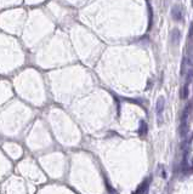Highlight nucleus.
Returning a JSON list of instances; mask_svg holds the SVG:
<instances>
[{
	"instance_id": "4",
	"label": "nucleus",
	"mask_w": 193,
	"mask_h": 194,
	"mask_svg": "<svg viewBox=\"0 0 193 194\" xmlns=\"http://www.w3.org/2000/svg\"><path fill=\"white\" fill-rule=\"evenodd\" d=\"M147 131H148V126H147V124H146L143 120H141V121H140V127H138V134H140V136H146V135H147Z\"/></svg>"
},
{
	"instance_id": "5",
	"label": "nucleus",
	"mask_w": 193,
	"mask_h": 194,
	"mask_svg": "<svg viewBox=\"0 0 193 194\" xmlns=\"http://www.w3.org/2000/svg\"><path fill=\"white\" fill-rule=\"evenodd\" d=\"M180 37H181V34H180V30L179 29H174L173 32H171V42H174V44H177L180 40Z\"/></svg>"
},
{
	"instance_id": "2",
	"label": "nucleus",
	"mask_w": 193,
	"mask_h": 194,
	"mask_svg": "<svg viewBox=\"0 0 193 194\" xmlns=\"http://www.w3.org/2000/svg\"><path fill=\"white\" fill-rule=\"evenodd\" d=\"M150 183V179H147V180H145L140 186H138V188L135 191V193L134 194H145L146 192H147V188H148V184Z\"/></svg>"
},
{
	"instance_id": "1",
	"label": "nucleus",
	"mask_w": 193,
	"mask_h": 194,
	"mask_svg": "<svg viewBox=\"0 0 193 194\" xmlns=\"http://www.w3.org/2000/svg\"><path fill=\"white\" fill-rule=\"evenodd\" d=\"M164 106H165V98L164 97H159L157 99V106H155V113H157V118H158V124L160 125V118L164 111Z\"/></svg>"
},
{
	"instance_id": "3",
	"label": "nucleus",
	"mask_w": 193,
	"mask_h": 194,
	"mask_svg": "<svg viewBox=\"0 0 193 194\" xmlns=\"http://www.w3.org/2000/svg\"><path fill=\"white\" fill-rule=\"evenodd\" d=\"M171 16H173V18L175 20V21H181L182 20V12H181V10L179 9V6H175L173 10H171Z\"/></svg>"
},
{
	"instance_id": "6",
	"label": "nucleus",
	"mask_w": 193,
	"mask_h": 194,
	"mask_svg": "<svg viewBox=\"0 0 193 194\" xmlns=\"http://www.w3.org/2000/svg\"><path fill=\"white\" fill-rule=\"evenodd\" d=\"M187 97H188V84L183 86V91H182V98H187Z\"/></svg>"
}]
</instances>
